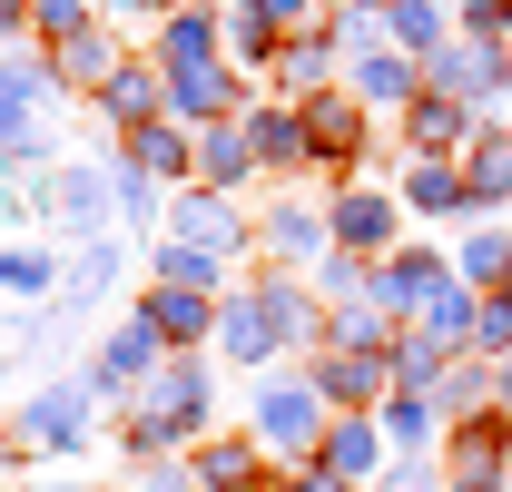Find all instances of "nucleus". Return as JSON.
<instances>
[{"label": "nucleus", "instance_id": "nucleus-1", "mask_svg": "<svg viewBox=\"0 0 512 492\" xmlns=\"http://www.w3.org/2000/svg\"><path fill=\"white\" fill-rule=\"evenodd\" d=\"M207 433H217V355H168L119 404V453L128 463H178Z\"/></svg>", "mask_w": 512, "mask_h": 492}, {"label": "nucleus", "instance_id": "nucleus-2", "mask_svg": "<svg viewBox=\"0 0 512 492\" xmlns=\"http://www.w3.org/2000/svg\"><path fill=\"white\" fill-rule=\"evenodd\" d=\"M325 424H335V414H325V394H316L306 365H276V374L247 384V433L266 443V463H316Z\"/></svg>", "mask_w": 512, "mask_h": 492}, {"label": "nucleus", "instance_id": "nucleus-3", "mask_svg": "<svg viewBox=\"0 0 512 492\" xmlns=\"http://www.w3.org/2000/svg\"><path fill=\"white\" fill-rule=\"evenodd\" d=\"M99 433V394L69 374V384H40L10 424H0V473H20V463H60V453H79Z\"/></svg>", "mask_w": 512, "mask_h": 492}, {"label": "nucleus", "instance_id": "nucleus-4", "mask_svg": "<svg viewBox=\"0 0 512 492\" xmlns=\"http://www.w3.org/2000/svg\"><path fill=\"white\" fill-rule=\"evenodd\" d=\"M40 227H50V246H99L119 237V197H109V168L99 158H79V168H50L40 178Z\"/></svg>", "mask_w": 512, "mask_h": 492}, {"label": "nucleus", "instance_id": "nucleus-5", "mask_svg": "<svg viewBox=\"0 0 512 492\" xmlns=\"http://www.w3.org/2000/svg\"><path fill=\"white\" fill-rule=\"evenodd\" d=\"M306 109V158H316L325 187H355V168L375 158V119L345 99V89H316V99H296Z\"/></svg>", "mask_w": 512, "mask_h": 492}, {"label": "nucleus", "instance_id": "nucleus-6", "mask_svg": "<svg viewBox=\"0 0 512 492\" xmlns=\"http://www.w3.org/2000/svg\"><path fill=\"white\" fill-rule=\"evenodd\" d=\"M217 365H237L256 384V374H276V365H296L286 355V335H276V315H266V296H256V276L247 286H227V306H217V345H207Z\"/></svg>", "mask_w": 512, "mask_h": 492}, {"label": "nucleus", "instance_id": "nucleus-7", "mask_svg": "<svg viewBox=\"0 0 512 492\" xmlns=\"http://www.w3.org/2000/svg\"><path fill=\"white\" fill-rule=\"evenodd\" d=\"M325 246H335V237H325V197L286 187V197H266V207H256V256H266L276 276H306Z\"/></svg>", "mask_w": 512, "mask_h": 492}, {"label": "nucleus", "instance_id": "nucleus-8", "mask_svg": "<svg viewBox=\"0 0 512 492\" xmlns=\"http://www.w3.org/2000/svg\"><path fill=\"white\" fill-rule=\"evenodd\" d=\"M325 237L345 246V256H365V266H384L394 246H404V207L384 197V187H325Z\"/></svg>", "mask_w": 512, "mask_h": 492}, {"label": "nucleus", "instance_id": "nucleus-9", "mask_svg": "<svg viewBox=\"0 0 512 492\" xmlns=\"http://www.w3.org/2000/svg\"><path fill=\"white\" fill-rule=\"evenodd\" d=\"M444 286H453V256H444V246H424V237H404V246H394V256L375 266V286H365V296H375L394 325H414V315L434 306Z\"/></svg>", "mask_w": 512, "mask_h": 492}, {"label": "nucleus", "instance_id": "nucleus-10", "mask_svg": "<svg viewBox=\"0 0 512 492\" xmlns=\"http://www.w3.org/2000/svg\"><path fill=\"white\" fill-rule=\"evenodd\" d=\"M158 365H168L158 325H148V315H119V325H109V345L89 355V374H79V384H89L99 404H128V394H138V384H148Z\"/></svg>", "mask_w": 512, "mask_h": 492}, {"label": "nucleus", "instance_id": "nucleus-11", "mask_svg": "<svg viewBox=\"0 0 512 492\" xmlns=\"http://www.w3.org/2000/svg\"><path fill=\"white\" fill-rule=\"evenodd\" d=\"M168 237L178 246H207V256H256V217L217 187H178L168 197Z\"/></svg>", "mask_w": 512, "mask_h": 492}, {"label": "nucleus", "instance_id": "nucleus-12", "mask_svg": "<svg viewBox=\"0 0 512 492\" xmlns=\"http://www.w3.org/2000/svg\"><path fill=\"white\" fill-rule=\"evenodd\" d=\"M60 109H69V89H60V69L40 60V50H10L0 60V148L30 138V128H50Z\"/></svg>", "mask_w": 512, "mask_h": 492}, {"label": "nucleus", "instance_id": "nucleus-13", "mask_svg": "<svg viewBox=\"0 0 512 492\" xmlns=\"http://www.w3.org/2000/svg\"><path fill=\"white\" fill-rule=\"evenodd\" d=\"M483 128H493V119H473L463 99H444V89H414V99H404V119H394V138H404V158H463Z\"/></svg>", "mask_w": 512, "mask_h": 492}, {"label": "nucleus", "instance_id": "nucleus-14", "mask_svg": "<svg viewBox=\"0 0 512 492\" xmlns=\"http://www.w3.org/2000/svg\"><path fill=\"white\" fill-rule=\"evenodd\" d=\"M394 207L424 217V227H473V197H463V158H404Z\"/></svg>", "mask_w": 512, "mask_h": 492}, {"label": "nucleus", "instance_id": "nucleus-15", "mask_svg": "<svg viewBox=\"0 0 512 492\" xmlns=\"http://www.w3.org/2000/svg\"><path fill=\"white\" fill-rule=\"evenodd\" d=\"M217 306H227V296H188V286H138V306H128V315H148L168 355H207V345H217Z\"/></svg>", "mask_w": 512, "mask_h": 492}, {"label": "nucleus", "instance_id": "nucleus-16", "mask_svg": "<svg viewBox=\"0 0 512 492\" xmlns=\"http://www.w3.org/2000/svg\"><path fill=\"white\" fill-rule=\"evenodd\" d=\"M148 60H158V69H197V60H227V0H178V10L158 20Z\"/></svg>", "mask_w": 512, "mask_h": 492}, {"label": "nucleus", "instance_id": "nucleus-17", "mask_svg": "<svg viewBox=\"0 0 512 492\" xmlns=\"http://www.w3.org/2000/svg\"><path fill=\"white\" fill-rule=\"evenodd\" d=\"M89 109H99V128H109V138H138V128H158V119H168V79H158V60L138 50V60H128L119 79L89 99Z\"/></svg>", "mask_w": 512, "mask_h": 492}, {"label": "nucleus", "instance_id": "nucleus-18", "mask_svg": "<svg viewBox=\"0 0 512 492\" xmlns=\"http://www.w3.org/2000/svg\"><path fill=\"white\" fill-rule=\"evenodd\" d=\"M197 492H276V463H266V443L256 433H207L188 453Z\"/></svg>", "mask_w": 512, "mask_h": 492}, {"label": "nucleus", "instance_id": "nucleus-19", "mask_svg": "<svg viewBox=\"0 0 512 492\" xmlns=\"http://www.w3.org/2000/svg\"><path fill=\"white\" fill-rule=\"evenodd\" d=\"M247 138H256V168H266V178H316V158H306V109H296V99H256L247 109Z\"/></svg>", "mask_w": 512, "mask_h": 492}, {"label": "nucleus", "instance_id": "nucleus-20", "mask_svg": "<svg viewBox=\"0 0 512 492\" xmlns=\"http://www.w3.org/2000/svg\"><path fill=\"white\" fill-rule=\"evenodd\" d=\"M365 119H404V99L424 89V69L404 60V50H365V60H345V79H335Z\"/></svg>", "mask_w": 512, "mask_h": 492}, {"label": "nucleus", "instance_id": "nucleus-21", "mask_svg": "<svg viewBox=\"0 0 512 492\" xmlns=\"http://www.w3.org/2000/svg\"><path fill=\"white\" fill-rule=\"evenodd\" d=\"M60 276H69V246H50V237H0V296L10 306H50L60 296Z\"/></svg>", "mask_w": 512, "mask_h": 492}, {"label": "nucleus", "instance_id": "nucleus-22", "mask_svg": "<svg viewBox=\"0 0 512 492\" xmlns=\"http://www.w3.org/2000/svg\"><path fill=\"white\" fill-rule=\"evenodd\" d=\"M256 296H266V315H276V335H286V355L306 365V355H325V306L306 276H276V266H256Z\"/></svg>", "mask_w": 512, "mask_h": 492}, {"label": "nucleus", "instance_id": "nucleus-23", "mask_svg": "<svg viewBox=\"0 0 512 492\" xmlns=\"http://www.w3.org/2000/svg\"><path fill=\"white\" fill-rule=\"evenodd\" d=\"M444 256H453V286H473V296H503V286H512V217H473V227H463Z\"/></svg>", "mask_w": 512, "mask_h": 492}, {"label": "nucleus", "instance_id": "nucleus-24", "mask_svg": "<svg viewBox=\"0 0 512 492\" xmlns=\"http://www.w3.org/2000/svg\"><path fill=\"white\" fill-rule=\"evenodd\" d=\"M316 463H325V473H335V483L375 492V483H384V463H394V453H384L375 414H335V424H325V443H316Z\"/></svg>", "mask_w": 512, "mask_h": 492}, {"label": "nucleus", "instance_id": "nucleus-25", "mask_svg": "<svg viewBox=\"0 0 512 492\" xmlns=\"http://www.w3.org/2000/svg\"><path fill=\"white\" fill-rule=\"evenodd\" d=\"M306 374H316L325 414H375L384 394H394V374H384V355H306Z\"/></svg>", "mask_w": 512, "mask_h": 492}, {"label": "nucleus", "instance_id": "nucleus-26", "mask_svg": "<svg viewBox=\"0 0 512 492\" xmlns=\"http://www.w3.org/2000/svg\"><path fill=\"white\" fill-rule=\"evenodd\" d=\"M463 197H473V217H512V138H503V119L463 148Z\"/></svg>", "mask_w": 512, "mask_h": 492}, {"label": "nucleus", "instance_id": "nucleus-27", "mask_svg": "<svg viewBox=\"0 0 512 492\" xmlns=\"http://www.w3.org/2000/svg\"><path fill=\"white\" fill-rule=\"evenodd\" d=\"M247 178H266V168H256V138H247V119H227V128H197V187L237 197Z\"/></svg>", "mask_w": 512, "mask_h": 492}, {"label": "nucleus", "instance_id": "nucleus-28", "mask_svg": "<svg viewBox=\"0 0 512 492\" xmlns=\"http://www.w3.org/2000/svg\"><path fill=\"white\" fill-rule=\"evenodd\" d=\"M119 148H128V158H138L158 187H168V197H178V187H197V128L158 119V128H138V138H119Z\"/></svg>", "mask_w": 512, "mask_h": 492}, {"label": "nucleus", "instance_id": "nucleus-29", "mask_svg": "<svg viewBox=\"0 0 512 492\" xmlns=\"http://www.w3.org/2000/svg\"><path fill=\"white\" fill-rule=\"evenodd\" d=\"M266 79H276V99H316V89H335V79H345V60H335L325 20H316V30H296V40H286V60L266 69Z\"/></svg>", "mask_w": 512, "mask_h": 492}, {"label": "nucleus", "instance_id": "nucleus-30", "mask_svg": "<svg viewBox=\"0 0 512 492\" xmlns=\"http://www.w3.org/2000/svg\"><path fill=\"white\" fill-rule=\"evenodd\" d=\"M375 433H384V453H444V414H434V394H384V404H375Z\"/></svg>", "mask_w": 512, "mask_h": 492}, {"label": "nucleus", "instance_id": "nucleus-31", "mask_svg": "<svg viewBox=\"0 0 512 492\" xmlns=\"http://www.w3.org/2000/svg\"><path fill=\"white\" fill-rule=\"evenodd\" d=\"M148 286H188V296H227V256H207V246H178V237H158V246H148Z\"/></svg>", "mask_w": 512, "mask_h": 492}, {"label": "nucleus", "instance_id": "nucleus-32", "mask_svg": "<svg viewBox=\"0 0 512 492\" xmlns=\"http://www.w3.org/2000/svg\"><path fill=\"white\" fill-rule=\"evenodd\" d=\"M404 325L375 306V296H355V306H325V355H384Z\"/></svg>", "mask_w": 512, "mask_h": 492}, {"label": "nucleus", "instance_id": "nucleus-33", "mask_svg": "<svg viewBox=\"0 0 512 492\" xmlns=\"http://www.w3.org/2000/svg\"><path fill=\"white\" fill-rule=\"evenodd\" d=\"M444 40H453V0H394V10H384V50L424 60V50H444Z\"/></svg>", "mask_w": 512, "mask_h": 492}, {"label": "nucleus", "instance_id": "nucleus-34", "mask_svg": "<svg viewBox=\"0 0 512 492\" xmlns=\"http://www.w3.org/2000/svg\"><path fill=\"white\" fill-rule=\"evenodd\" d=\"M473 306H483V296H473V286H444V296H434V306L414 315V335H424V345H434V355H473Z\"/></svg>", "mask_w": 512, "mask_h": 492}, {"label": "nucleus", "instance_id": "nucleus-35", "mask_svg": "<svg viewBox=\"0 0 512 492\" xmlns=\"http://www.w3.org/2000/svg\"><path fill=\"white\" fill-rule=\"evenodd\" d=\"M384 374H394V394H444V374H453V355H434L414 325L384 345Z\"/></svg>", "mask_w": 512, "mask_h": 492}, {"label": "nucleus", "instance_id": "nucleus-36", "mask_svg": "<svg viewBox=\"0 0 512 492\" xmlns=\"http://www.w3.org/2000/svg\"><path fill=\"white\" fill-rule=\"evenodd\" d=\"M434 414H444V433L473 424V414H493V365H483V355H453L444 394H434Z\"/></svg>", "mask_w": 512, "mask_h": 492}, {"label": "nucleus", "instance_id": "nucleus-37", "mask_svg": "<svg viewBox=\"0 0 512 492\" xmlns=\"http://www.w3.org/2000/svg\"><path fill=\"white\" fill-rule=\"evenodd\" d=\"M306 286H316V306H355V296L375 286V266H365V256H345V246H325L316 266H306Z\"/></svg>", "mask_w": 512, "mask_h": 492}, {"label": "nucleus", "instance_id": "nucleus-38", "mask_svg": "<svg viewBox=\"0 0 512 492\" xmlns=\"http://www.w3.org/2000/svg\"><path fill=\"white\" fill-rule=\"evenodd\" d=\"M69 30H89V0H30V50H60Z\"/></svg>", "mask_w": 512, "mask_h": 492}, {"label": "nucleus", "instance_id": "nucleus-39", "mask_svg": "<svg viewBox=\"0 0 512 492\" xmlns=\"http://www.w3.org/2000/svg\"><path fill=\"white\" fill-rule=\"evenodd\" d=\"M473 355H483V365L512 355V296H483V306H473Z\"/></svg>", "mask_w": 512, "mask_h": 492}, {"label": "nucleus", "instance_id": "nucleus-40", "mask_svg": "<svg viewBox=\"0 0 512 492\" xmlns=\"http://www.w3.org/2000/svg\"><path fill=\"white\" fill-rule=\"evenodd\" d=\"M40 227V187L30 178H0V237H30Z\"/></svg>", "mask_w": 512, "mask_h": 492}, {"label": "nucleus", "instance_id": "nucleus-41", "mask_svg": "<svg viewBox=\"0 0 512 492\" xmlns=\"http://www.w3.org/2000/svg\"><path fill=\"white\" fill-rule=\"evenodd\" d=\"M444 492H512V463H444Z\"/></svg>", "mask_w": 512, "mask_h": 492}, {"label": "nucleus", "instance_id": "nucleus-42", "mask_svg": "<svg viewBox=\"0 0 512 492\" xmlns=\"http://www.w3.org/2000/svg\"><path fill=\"white\" fill-rule=\"evenodd\" d=\"M128 492H197V473H188V453H178V463H138Z\"/></svg>", "mask_w": 512, "mask_h": 492}, {"label": "nucleus", "instance_id": "nucleus-43", "mask_svg": "<svg viewBox=\"0 0 512 492\" xmlns=\"http://www.w3.org/2000/svg\"><path fill=\"white\" fill-rule=\"evenodd\" d=\"M30 50V0H0V60Z\"/></svg>", "mask_w": 512, "mask_h": 492}, {"label": "nucleus", "instance_id": "nucleus-44", "mask_svg": "<svg viewBox=\"0 0 512 492\" xmlns=\"http://www.w3.org/2000/svg\"><path fill=\"white\" fill-rule=\"evenodd\" d=\"M109 10H119V20H168L178 0H109Z\"/></svg>", "mask_w": 512, "mask_h": 492}, {"label": "nucleus", "instance_id": "nucleus-45", "mask_svg": "<svg viewBox=\"0 0 512 492\" xmlns=\"http://www.w3.org/2000/svg\"><path fill=\"white\" fill-rule=\"evenodd\" d=\"M493 414H512V355L493 365Z\"/></svg>", "mask_w": 512, "mask_h": 492}, {"label": "nucleus", "instance_id": "nucleus-46", "mask_svg": "<svg viewBox=\"0 0 512 492\" xmlns=\"http://www.w3.org/2000/svg\"><path fill=\"white\" fill-rule=\"evenodd\" d=\"M10 365H20V355H10V345H0V384H10Z\"/></svg>", "mask_w": 512, "mask_h": 492}, {"label": "nucleus", "instance_id": "nucleus-47", "mask_svg": "<svg viewBox=\"0 0 512 492\" xmlns=\"http://www.w3.org/2000/svg\"><path fill=\"white\" fill-rule=\"evenodd\" d=\"M60 492H99V483H60Z\"/></svg>", "mask_w": 512, "mask_h": 492}, {"label": "nucleus", "instance_id": "nucleus-48", "mask_svg": "<svg viewBox=\"0 0 512 492\" xmlns=\"http://www.w3.org/2000/svg\"><path fill=\"white\" fill-rule=\"evenodd\" d=\"M365 10H394V0H365Z\"/></svg>", "mask_w": 512, "mask_h": 492}, {"label": "nucleus", "instance_id": "nucleus-49", "mask_svg": "<svg viewBox=\"0 0 512 492\" xmlns=\"http://www.w3.org/2000/svg\"><path fill=\"white\" fill-rule=\"evenodd\" d=\"M503 138H512V119H503Z\"/></svg>", "mask_w": 512, "mask_h": 492}]
</instances>
